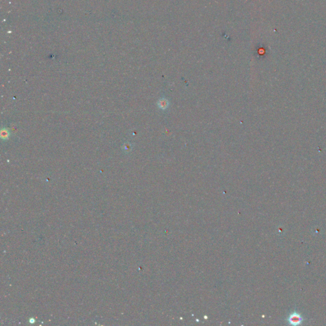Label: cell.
<instances>
[{"instance_id":"cell-1","label":"cell","mask_w":326,"mask_h":326,"mask_svg":"<svg viewBox=\"0 0 326 326\" xmlns=\"http://www.w3.org/2000/svg\"><path fill=\"white\" fill-rule=\"evenodd\" d=\"M303 321L302 316L297 313H293L289 316L288 322L291 325H300Z\"/></svg>"},{"instance_id":"cell-2","label":"cell","mask_w":326,"mask_h":326,"mask_svg":"<svg viewBox=\"0 0 326 326\" xmlns=\"http://www.w3.org/2000/svg\"><path fill=\"white\" fill-rule=\"evenodd\" d=\"M168 105H169V103L167 99H159V101L158 102V106L160 108H161L162 110H164L166 108H167Z\"/></svg>"}]
</instances>
